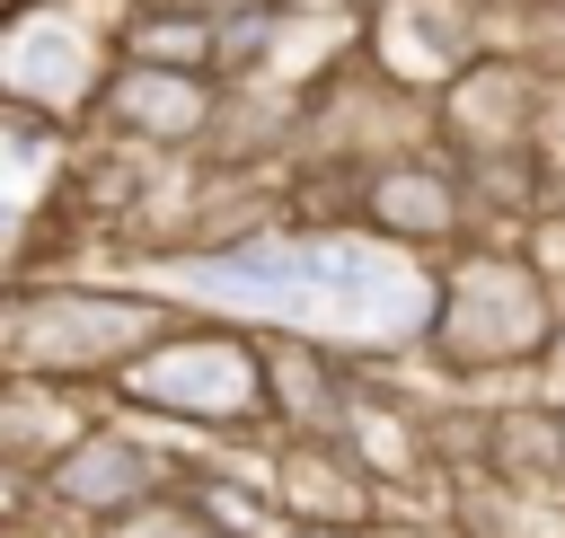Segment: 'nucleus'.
Returning <instances> with one entry per match:
<instances>
[{"instance_id": "10", "label": "nucleus", "mask_w": 565, "mask_h": 538, "mask_svg": "<svg viewBox=\"0 0 565 538\" xmlns=\"http://www.w3.org/2000/svg\"><path fill=\"white\" fill-rule=\"evenodd\" d=\"M265 467H274V503L291 529H380L388 520V485L353 459L344 432H265Z\"/></svg>"}, {"instance_id": "18", "label": "nucleus", "mask_w": 565, "mask_h": 538, "mask_svg": "<svg viewBox=\"0 0 565 538\" xmlns=\"http://www.w3.org/2000/svg\"><path fill=\"white\" fill-rule=\"evenodd\" d=\"M521 247H530V265L565 291V203H539V212L521 220Z\"/></svg>"}, {"instance_id": "19", "label": "nucleus", "mask_w": 565, "mask_h": 538, "mask_svg": "<svg viewBox=\"0 0 565 538\" xmlns=\"http://www.w3.org/2000/svg\"><path fill=\"white\" fill-rule=\"evenodd\" d=\"M282 538H388V529H282Z\"/></svg>"}, {"instance_id": "15", "label": "nucleus", "mask_w": 565, "mask_h": 538, "mask_svg": "<svg viewBox=\"0 0 565 538\" xmlns=\"http://www.w3.org/2000/svg\"><path fill=\"white\" fill-rule=\"evenodd\" d=\"M459 467H494L512 485H565V423H556V406L477 415V459H459Z\"/></svg>"}, {"instance_id": "14", "label": "nucleus", "mask_w": 565, "mask_h": 538, "mask_svg": "<svg viewBox=\"0 0 565 538\" xmlns=\"http://www.w3.org/2000/svg\"><path fill=\"white\" fill-rule=\"evenodd\" d=\"M115 53L221 79V0H124L115 9Z\"/></svg>"}, {"instance_id": "6", "label": "nucleus", "mask_w": 565, "mask_h": 538, "mask_svg": "<svg viewBox=\"0 0 565 538\" xmlns=\"http://www.w3.org/2000/svg\"><path fill=\"white\" fill-rule=\"evenodd\" d=\"M353 229L406 256H459L477 238V194L450 150H388L353 168Z\"/></svg>"}, {"instance_id": "17", "label": "nucleus", "mask_w": 565, "mask_h": 538, "mask_svg": "<svg viewBox=\"0 0 565 538\" xmlns=\"http://www.w3.org/2000/svg\"><path fill=\"white\" fill-rule=\"evenodd\" d=\"M97 538H230V529H221L185 485H168V494H150L141 512H124V520H115V529H97Z\"/></svg>"}, {"instance_id": "5", "label": "nucleus", "mask_w": 565, "mask_h": 538, "mask_svg": "<svg viewBox=\"0 0 565 538\" xmlns=\"http://www.w3.org/2000/svg\"><path fill=\"white\" fill-rule=\"evenodd\" d=\"M177 467L185 459H168L141 423H115V415H97L44 476H18L62 529H115L124 512H141L150 494H168L177 485Z\"/></svg>"}, {"instance_id": "21", "label": "nucleus", "mask_w": 565, "mask_h": 538, "mask_svg": "<svg viewBox=\"0 0 565 538\" xmlns=\"http://www.w3.org/2000/svg\"><path fill=\"white\" fill-rule=\"evenodd\" d=\"M0 9H35V0H0Z\"/></svg>"}, {"instance_id": "4", "label": "nucleus", "mask_w": 565, "mask_h": 538, "mask_svg": "<svg viewBox=\"0 0 565 538\" xmlns=\"http://www.w3.org/2000/svg\"><path fill=\"white\" fill-rule=\"evenodd\" d=\"M115 62H124L115 53V9L106 18H88L79 0L0 9V106H35V115L88 132Z\"/></svg>"}, {"instance_id": "16", "label": "nucleus", "mask_w": 565, "mask_h": 538, "mask_svg": "<svg viewBox=\"0 0 565 538\" xmlns=\"http://www.w3.org/2000/svg\"><path fill=\"white\" fill-rule=\"evenodd\" d=\"M494 44H512L521 62H539L556 88H565V0H512L494 18Z\"/></svg>"}, {"instance_id": "1", "label": "nucleus", "mask_w": 565, "mask_h": 538, "mask_svg": "<svg viewBox=\"0 0 565 538\" xmlns=\"http://www.w3.org/2000/svg\"><path fill=\"white\" fill-rule=\"evenodd\" d=\"M177 291L159 282H71V273H9L0 300V362L71 388H115L168 326Z\"/></svg>"}, {"instance_id": "9", "label": "nucleus", "mask_w": 565, "mask_h": 538, "mask_svg": "<svg viewBox=\"0 0 565 538\" xmlns=\"http://www.w3.org/2000/svg\"><path fill=\"white\" fill-rule=\"evenodd\" d=\"M556 79L539 62H521L512 44H486L441 97H433V132L450 159H494V150H530L539 115H547Z\"/></svg>"}, {"instance_id": "8", "label": "nucleus", "mask_w": 565, "mask_h": 538, "mask_svg": "<svg viewBox=\"0 0 565 538\" xmlns=\"http://www.w3.org/2000/svg\"><path fill=\"white\" fill-rule=\"evenodd\" d=\"M221 115H230V79H212V71H159V62H115L88 132H106L115 150L168 159V150H212Z\"/></svg>"}, {"instance_id": "11", "label": "nucleus", "mask_w": 565, "mask_h": 538, "mask_svg": "<svg viewBox=\"0 0 565 538\" xmlns=\"http://www.w3.org/2000/svg\"><path fill=\"white\" fill-rule=\"evenodd\" d=\"M88 423H97L88 388L35 379V370H9V379H0V467H9V476H44Z\"/></svg>"}, {"instance_id": "22", "label": "nucleus", "mask_w": 565, "mask_h": 538, "mask_svg": "<svg viewBox=\"0 0 565 538\" xmlns=\"http://www.w3.org/2000/svg\"><path fill=\"white\" fill-rule=\"evenodd\" d=\"M556 423H565V397H556Z\"/></svg>"}, {"instance_id": "3", "label": "nucleus", "mask_w": 565, "mask_h": 538, "mask_svg": "<svg viewBox=\"0 0 565 538\" xmlns=\"http://www.w3.org/2000/svg\"><path fill=\"white\" fill-rule=\"evenodd\" d=\"M115 415L203 432V441H256L274 432V379H265V326L238 318H177L115 388Z\"/></svg>"}, {"instance_id": "2", "label": "nucleus", "mask_w": 565, "mask_h": 538, "mask_svg": "<svg viewBox=\"0 0 565 538\" xmlns=\"http://www.w3.org/2000/svg\"><path fill=\"white\" fill-rule=\"evenodd\" d=\"M441 291H433V335L424 353L459 379H494V370H539L565 344V291L530 265L521 238H468L459 256H433Z\"/></svg>"}, {"instance_id": "20", "label": "nucleus", "mask_w": 565, "mask_h": 538, "mask_svg": "<svg viewBox=\"0 0 565 538\" xmlns=\"http://www.w3.org/2000/svg\"><path fill=\"white\" fill-rule=\"evenodd\" d=\"M477 9H494V18H503V9H512V0H477Z\"/></svg>"}, {"instance_id": "13", "label": "nucleus", "mask_w": 565, "mask_h": 538, "mask_svg": "<svg viewBox=\"0 0 565 538\" xmlns=\"http://www.w3.org/2000/svg\"><path fill=\"white\" fill-rule=\"evenodd\" d=\"M265 379H274V432H335L353 406V362L327 335H265Z\"/></svg>"}, {"instance_id": "7", "label": "nucleus", "mask_w": 565, "mask_h": 538, "mask_svg": "<svg viewBox=\"0 0 565 538\" xmlns=\"http://www.w3.org/2000/svg\"><path fill=\"white\" fill-rule=\"evenodd\" d=\"M486 44H494V9L477 0H371L362 9V62L415 106H433Z\"/></svg>"}, {"instance_id": "12", "label": "nucleus", "mask_w": 565, "mask_h": 538, "mask_svg": "<svg viewBox=\"0 0 565 538\" xmlns=\"http://www.w3.org/2000/svg\"><path fill=\"white\" fill-rule=\"evenodd\" d=\"M441 520L450 538H565V485H512L494 467H450Z\"/></svg>"}]
</instances>
